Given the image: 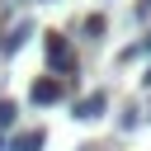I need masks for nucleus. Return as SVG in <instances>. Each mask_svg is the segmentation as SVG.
<instances>
[{
	"instance_id": "f257e3e1",
	"label": "nucleus",
	"mask_w": 151,
	"mask_h": 151,
	"mask_svg": "<svg viewBox=\"0 0 151 151\" xmlns=\"http://www.w3.org/2000/svg\"><path fill=\"white\" fill-rule=\"evenodd\" d=\"M42 57H47L52 76H66V71H76V52H71L66 33H42Z\"/></svg>"
},
{
	"instance_id": "0eeeda50",
	"label": "nucleus",
	"mask_w": 151,
	"mask_h": 151,
	"mask_svg": "<svg viewBox=\"0 0 151 151\" xmlns=\"http://www.w3.org/2000/svg\"><path fill=\"white\" fill-rule=\"evenodd\" d=\"M104 28H109V24H104V14H90V19H85V33H90V38H99Z\"/></svg>"
},
{
	"instance_id": "423d86ee",
	"label": "nucleus",
	"mask_w": 151,
	"mask_h": 151,
	"mask_svg": "<svg viewBox=\"0 0 151 151\" xmlns=\"http://www.w3.org/2000/svg\"><path fill=\"white\" fill-rule=\"evenodd\" d=\"M14 118H19V104H14V99H0V132H9Z\"/></svg>"
},
{
	"instance_id": "1a4fd4ad",
	"label": "nucleus",
	"mask_w": 151,
	"mask_h": 151,
	"mask_svg": "<svg viewBox=\"0 0 151 151\" xmlns=\"http://www.w3.org/2000/svg\"><path fill=\"white\" fill-rule=\"evenodd\" d=\"M142 47H146V52H151V33H146V42H142Z\"/></svg>"
},
{
	"instance_id": "9b49d317",
	"label": "nucleus",
	"mask_w": 151,
	"mask_h": 151,
	"mask_svg": "<svg viewBox=\"0 0 151 151\" xmlns=\"http://www.w3.org/2000/svg\"><path fill=\"white\" fill-rule=\"evenodd\" d=\"M0 151H5V137H0Z\"/></svg>"
},
{
	"instance_id": "7ed1b4c3",
	"label": "nucleus",
	"mask_w": 151,
	"mask_h": 151,
	"mask_svg": "<svg viewBox=\"0 0 151 151\" xmlns=\"http://www.w3.org/2000/svg\"><path fill=\"white\" fill-rule=\"evenodd\" d=\"M104 109H109V94H104V90H94V94H85V99L76 104V118H99Z\"/></svg>"
},
{
	"instance_id": "6e6552de",
	"label": "nucleus",
	"mask_w": 151,
	"mask_h": 151,
	"mask_svg": "<svg viewBox=\"0 0 151 151\" xmlns=\"http://www.w3.org/2000/svg\"><path fill=\"white\" fill-rule=\"evenodd\" d=\"M137 14H142V19H146V14H151V0H142V5H137Z\"/></svg>"
},
{
	"instance_id": "f03ea898",
	"label": "nucleus",
	"mask_w": 151,
	"mask_h": 151,
	"mask_svg": "<svg viewBox=\"0 0 151 151\" xmlns=\"http://www.w3.org/2000/svg\"><path fill=\"white\" fill-rule=\"evenodd\" d=\"M28 99H33L38 109H52V104L66 99V80H61V76H38L33 90H28Z\"/></svg>"
},
{
	"instance_id": "39448f33",
	"label": "nucleus",
	"mask_w": 151,
	"mask_h": 151,
	"mask_svg": "<svg viewBox=\"0 0 151 151\" xmlns=\"http://www.w3.org/2000/svg\"><path fill=\"white\" fill-rule=\"evenodd\" d=\"M24 38H28V28H24V24H19V28H9V33H5V42H0V57H14V52L24 47Z\"/></svg>"
},
{
	"instance_id": "9d476101",
	"label": "nucleus",
	"mask_w": 151,
	"mask_h": 151,
	"mask_svg": "<svg viewBox=\"0 0 151 151\" xmlns=\"http://www.w3.org/2000/svg\"><path fill=\"white\" fill-rule=\"evenodd\" d=\"M146 90H151V71H146Z\"/></svg>"
},
{
	"instance_id": "20e7f679",
	"label": "nucleus",
	"mask_w": 151,
	"mask_h": 151,
	"mask_svg": "<svg viewBox=\"0 0 151 151\" xmlns=\"http://www.w3.org/2000/svg\"><path fill=\"white\" fill-rule=\"evenodd\" d=\"M42 142H47L42 127H38V132H19V137L9 142V151H42Z\"/></svg>"
}]
</instances>
